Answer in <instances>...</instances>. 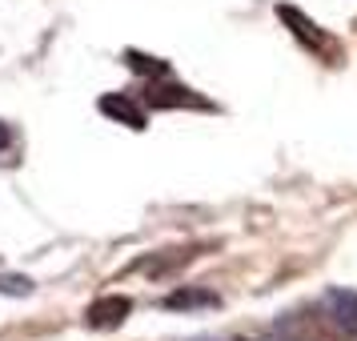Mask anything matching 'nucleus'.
Segmentation results:
<instances>
[{
  "label": "nucleus",
  "mask_w": 357,
  "mask_h": 341,
  "mask_svg": "<svg viewBox=\"0 0 357 341\" xmlns=\"http://www.w3.org/2000/svg\"><path fill=\"white\" fill-rule=\"evenodd\" d=\"M145 100H149V105H157V109H205V100L197 97L193 89H185V84L169 81V77H165V84H161V77L149 84Z\"/></svg>",
  "instance_id": "f257e3e1"
},
{
  "label": "nucleus",
  "mask_w": 357,
  "mask_h": 341,
  "mask_svg": "<svg viewBox=\"0 0 357 341\" xmlns=\"http://www.w3.org/2000/svg\"><path fill=\"white\" fill-rule=\"evenodd\" d=\"M277 17H281V24H289L293 29V36L305 45V49H313V52H321L329 40H325V33L313 24V20L301 13V8H293V4H277Z\"/></svg>",
  "instance_id": "f03ea898"
},
{
  "label": "nucleus",
  "mask_w": 357,
  "mask_h": 341,
  "mask_svg": "<svg viewBox=\"0 0 357 341\" xmlns=\"http://www.w3.org/2000/svg\"><path fill=\"white\" fill-rule=\"evenodd\" d=\"M97 109L105 116H113L116 125H125V129H145L149 121H145V113H141V105H132V97H125V93H105V97L97 100Z\"/></svg>",
  "instance_id": "7ed1b4c3"
},
{
  "label": "nucleus",
  "mask_w": 357,
  "mask_h": 341,
  "mask_svg": "<svg viewBox=\"0 0 357 341\" xmlns=\"http://www.w3.org/2000/svg\"><path fill=\"white\" fill-rule=\"evenodd\" d=\"M129 313H132V301L121 297V293H113V297H100L97 305L89 309V325H97V329H116Z\"/></svg>",
  "instance_id": "20e7f679"
},
{
  "label": "nucleus",
  "mask_w": 357,
  "mask_h": 341,
  "mask_svg": "<svg viewBox=\"0 0 357 341\" xmlns=\"http://www.w3.org/2000/svg\"><path fill=\"white\" fill-rule=\"evenodd\" d=\"M325 309L333 313V321H337L345 333H354V338H357V293L329 289V293H325Z\"/></svg>",
  "instance_id": "39448f33"
},
{
  "label": "nucleus",
  "mask_w": 357,
  "mask_h": 341,
  "mask_svg": "<svg viewBox=\"0 0 357 341\" xmlns=\"http://www.w3.org/2000/svg\"><path fill=\"white\" fill-rule=\"evenodd\" d=\"M125 65H129L132 73L149 77V81H157V77H169V61H157V56H149V52H137V49L125 52Z\"/></svg>",
  "instance_id": "423d86ee"
},
{
  "label": "nucleus",
  "mask_w": 357,
  "mask_h": 341,
  "mask_svg": "<svg viewBox=\"0 0 357 341\" xmlns=\"http://www.w3.org/2000/svg\"><path fill=\"white\" fill-rule=\"evenodd\" d=\"M165 305L169 309H185V305H217V297L213 293H201V289H181L173 297H165Z\"/></svg>",
  "instance_id": "0eeeda50"
},
{
  "label": "nucleus",
  "mask_w": 357,
  "mask_h": 341,
  "mask_svg": "<svg viewBox=\"0 0 357 341\" xmlns=\"http://www.w3.org/2000/svg\"><path fill=\"white\" fill-rule=\"evenodd\" d=\"M0 293H8V297H29V293H33V281L24 273H0Z\"/></svg>",
  "instance_id": "6e6552de"
},
{
  "label": "nucleus",
  "mask_w": 357,
  "mask_h": 341,
  "mask_svg": "<svg viewBox=\"0 0 357 341\" xmlns=\"http://www.w3.org/2000/svg\"><path fill=\"white\" fill-rule=\"evenodd\" d=\"M8 141H13V132H8V125H4V121H0V153L8 149Z\"/></svg>",
  "instance_id": "1a4fd4ad"
},
{
  "label": "nucleus",
  "mask_w": 357,
  "mask_h": 341,
  "mask_svg": "<svg viewBox=\"0 0 357 341\" xmlns=\"http://www.w3.org/2000/svg\"><path fill=\"white\" fill-rule=\"evenodd\" d=\"M201 341H217V338H201Z\"/></svg>",
  "instance_id": "9d476101"
}]
</instances>
